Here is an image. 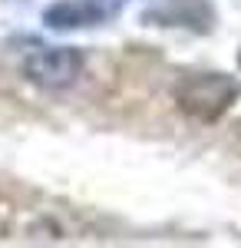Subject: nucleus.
Here are the masks:
<instances>
[{"instance_id": "1", "label": "nucleus", "mask_w": 241, "mask_h": 248, "mask_svg": "<svg viewBox=\"0 0 241 248\" xmlns=\"http://www.w3.org/2000/svg\"><path fill=\"white\" fill-rule=\"evenodd\" d=\"M238 99V83L225 73H188L175 83V103L198 123H215Z\"/></svg>"}, {"instance_id": "2", "label": "nucleus", "mask_w": 241, "mask_h": 248, "mask_svg": "<svg viewBox=\"0 0 241 248\" xmlns=\"http://www.w3.org/2000/svg\"><path fill=\"white\" fill-rule=\"evenodd\" d=\"M79 70H83V57L73 46H43L23 60L27 79H33L37 86H46V90H63L76 83Z\"/></svg>"}, {"instance_id": "3", "label": "nucleus", "mask_w": 241, "mask_h": 248, "mask_svg": "<svg viewBox=\"0 0 241 248\" xmlns=\"http://www.w3.org/2000/svg\"><path fill=\"white\" fill-rule=\"evenodd\" d=\"M43 20H46V27H53V30H79V27L106 23V20L96 14V7L86 3V0H60V3H53V7L43 10Z\"/></svg>"}, {"instance_id": "4", "label": "nucleus", "mask_w": 241, "mask_h": 248, "mask_svg": "<svg viewBox=\"0 0 241 248\" xmlns=\"http://www.w3.org/2000/svg\"><path fill=\"white\" fill-rule=\"evenodd\" d=\"M146 20H159V23H166V27H182V20H185V27H195V30H208L211 23V10L205 7L202 0H168L162 10H152Z\"/></svg>"}, {"instance_id": "5", "label": "nucleus", "mask_w": 241, "mask_h": 248, "mask_svg": "<svg viewBox=\"0 0 241 248\" xmlns=\"http://www.w3.org/2000/svg\"><path fill=\"white\" fill-rule=\"evenodd\" d=\"M86 3H93L96 14H99L103 20H109V17H116V14L122 10V3H126V0H86Z\"/></svg>"}, {"instance_id": "6", "label": "nucleus", "mask_w": 241, "mask_h": 248, "mask_svg": "<svg viewBox=\"0 0 241 248\" xmlns=\"http://www.w3.org/2000/svg\"><path fill=\"white\" fill-rule=\"evenodd\" d=\"M238 63H241V60H238Z\"/></svg>"}]
</instances>
